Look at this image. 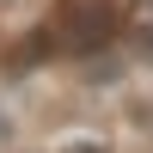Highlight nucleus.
Listing matches in <instances>:
<instances>
[{
  "label": "nucleus",
  "mask_w": 153,
  "mask_h": 153,
  "mask_svg": "<svg viewBox=\"0 0 153 153\" xmlns=\"http://www.w3.org/2000/svg\"><path fill=\"white\" fill-rule=\"evenodd\" d=\"M25 153H31V147H25Z\"/></svg>",
  "instance_id": "4"
},
{
  "label": "nucleus",
  "mask_w": 153,
  "mask_h": 153,
  "mask_svg": "<svg viewBox=\"0 0 153 153\" xmlns=\"http://www.w3.org/2000/svg\"><path fill=\"white\" fill-rule=\"evenodd\" d=\"M123 43H129V61H135V68H147V74H153V12L129 25V37H123Z\"/></svg>",
  "instance_id": "2"
},
{
  "label": "nucleus",
  "mask_w": 153,
  "mask_h": 153,
  "mask_svg": "<svg viewBox=\"0 0 153 153\" xmlns=\"http://www.w3.org/2000/svg\"><path fill=\"white\" fill-rule=\"evenodd\" d=\"M55 31H61V49L92 55V49H104L110 37L123 31V19H117V6H110V0H68V6H61V19H55Z\"/></svg>",
  "instance_id": "1"
},
{
  "label": "nucleus",
  "mask_w": 153,
  "mask_h": 153,
  "mask_svg": "<svg viewBox=\"0 0 153 153\" xmlns=\"http://www.w3.org/2000/svg\"><path fill=\"white\" fill-rule=\"evenodd\" d=\"M55 153H117V147H110L104 135H80V129H74V135L55 141Z\"/></svg>",
  "instance_id": "3"
}]
</instances>
